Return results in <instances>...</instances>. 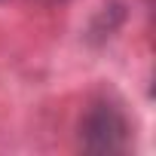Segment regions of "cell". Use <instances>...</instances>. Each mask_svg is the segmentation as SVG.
<instances>
[{
    "label": "cell",
    "mask_w": 156,
    "mask_h": 156,
    "mask_svg": "<svg viewBox=\"0 0 156 156\" xmlns=\"http://www.w3.org/2000/svg\"><path fill=\"white\" fill-rule=\"evenodd\" d=\"M129 116L113 101H92L80 119V144L89 153H122L129 147Z\"/></svg>",
    "instance_id": "obj_1"
},
{
    "label": "cell",
    "mask_w": 156,
    "mask_h": 156,
    "mask_svg": "<svg viewBox=\"0 0 156 156\" xmlns=\"http://www.w3.org/2000/svg\"><path fill=\"white\" fill-rule=\"evenodd\" d=\"M122 6L119 3H110V6H104L98 16H95V22H92V28H89V40L92 43H104L107 37H113V31L119 28V22H122Z\"/></svg>",
    "instance_id": "obj_2"
}]
</instances>
